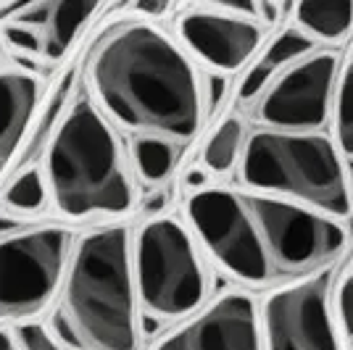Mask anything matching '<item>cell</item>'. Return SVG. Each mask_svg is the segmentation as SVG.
Instances as JSON below:
<instances>
[{"mask_svg": "<svg viewBox=\"0 0 353 350\" xmlns=\"http://www.w3.org/2000/svg\"><path fill=\"white\" fill-rule=\"evenodd\" d=\"M198 248L248 290H280L340 258L345 224L245 187H203L188 198Z\"/></svg>", "mask_w": 353, "mask_h": 350, "instance_id": "cell-1", "label": "cell"}, {"mask_svg": "<svg viewBox=\"0 0 353 350\" xmlns=\"http://www.w3.org/2000/svg\"><path fill=\"white\" fill-rule=\"evenodd\" d=\"M95 108L137 137L185 145L206 116V88L192 59L150 21L108 32L90 61Z\"/></svg>", "mask_w": 353, "mask_h": 350, "instance_id": "cell-2", "label": "cell"}, {"mask_svg": "<svg viewBox=\"0 0 353 350\" xmlns=\"http://www.w3.org/2000/svg\"><path fill=\"white\" fill-rule=\"evenodd\" d=\"M137 311L132 237L124 227H105L72 253L48 332L66 350H137Z\"/></svg>", "mask_w": 353, "mask_h": 350, "instance_id": "cell-3", "label": "cell"}, {"mask_svg": "<svg viewBox=\"0 0 353 350\" xmlns=\"http://www.w3.org/2000/svg\"><path fill=\"white\" fill-rule=\"evenodd\" d=\"M43 182L63 219H117L134 205L121 143L90 98H79L59 124L48 145Z\"/></svg>", "mask_w": 353, "mask_h": 350, "instance_id": "cell-4", "label": "cell"}, {"mask_svg": "<svg viewBox=\"0 0 353 350\" xmlns=\"http://www.w3.org/2000/svg\"><path fill=\"white\" fill-rule=\"evenodd\" d=\"M237 166L245 190L280 198L338 224L353 216L348 163L324 132L253 130Z\"/></svg>", "mask_w": 353, "mask_h": 350, "instance_id": "cell-5", "label": "cell"}, {"mask_svg": "<svg viewBox=\"0 0 353 350\" xmlns=\"http://www.w3.org/2000/svg\"><path fill=\"white\" fill-rule=\"evenodd\" d=\"M132 279L140 311L156 321L198 313L208 295V274L192 232L179 219L148 221L132 240Z\"/></svg>", "mask_w": 353, "mask_h": 350, "instance_id": "cell-6", "label": "cell"}, {"mask_svg": "<svg viewBox=\"0 0 353 350\" xmlns=\"http://www.w3.org/2000/svg\"><path fill=\"white\" fill-rule=\"evenodd\" d=\"M72 258L61 227H32L0 237V324L37 316L59 295Z\"/></svg>", "mask_w": 353, "mask_h": 350, "instance_id": "cell-7", "label": "cell"}, {"mask_svg": "<svg viewBox=\"0 0 353 350\" xmlns=\"http://www.w3.org/2000/svg\"><path fill=\"white\" fill-rule=\"evenodd\" d=\"M340 66L338 50L319 48L285 69L253 103L259 130L324 132L332 114Z\"/></svg>", "mask_w": 353, "mask_h": 350, "instance_id": "cell-8", "label": "cell"}, {"mask_svg": "<svg viewBox=\"0 0 353 350\" xmlns=\"http://www.w3.org/2000/svg\"><path fill=\"white\" fill-rule=\"evenodd\" d=\"M332 269L266 295L259 311L261 350H343L332 313Z\"/></svg>", "mask_w": 353, "mask_h": 350, "instance_id": "cell-9", "label": "cell"}, {"mask_svg": "<svg viewBox=\"0 0 353 350\" xmlns=\"http://www.w3.org/2000/svg\"><path fill=\"white\" fill-rule=\"evenodd\" d=\"M176 34L190 59L216 74L243 69L264 43V30L237 14L230 3L190 8L179 16Z\"/></svg>", "mask_w": 353, "mask_h": 350, "instance_id": "cell-10", "label": "cell"}, {"mask_svg": "<svg viewBox=\"0 0 353 350\" xmlns=\"http://www.w3.org/2000/svg\"><path fill=\"white\" fill-rule=\"evenodd\" d=\"M156 350H261L259 306L245 292H227L163 337Z\"/></svg>", "mask_w": 353, "mask_h": 350, "instance_id": "cell-11", "label": "cell"}, {"mask_svg": "<svg viewBox=\"0 0 353 350\" xmlns=\"http://www.w3.org/2000/svg\"><path fill=\"white\" fill-rule=\"evenodd\" d=\"M98 6L88 0H48V3H30L16 6L11 24L32 30L43 43V56L48 61H59L77 34L85 30L90 19L95 16Z\"/></svg>", "mask_w": 353, "mask_h": 350, "instance_id": "cell-12", "label": "cell"}, {"mask_svg": "<svg viewBox=\"0 0 353 350\" xmlns=\"http://www.w3.org/2000/svg\"><path fill=\"white\" fill-rule=\"evenodd\" d=\"M40 82L27 72H0V169L16 153L37 108Z\"/></svg>", "mask_w": 353, "mask_h": 350, "instance_id": "cell-13", "label": "cell"}, {"mask_svg": "<svg viewBox=\"0 0 353 350\" xmlns=\"http://www.w3.org/2000/svg\"><path fill=\"white\" fill-rule=\"evenodd\" d=\"M314 50H319V48L311 43L306 34H301L295 27L282 30L272 43L266 45L264 53L250 63V69L245 72L243 82H240L237 98L243 103H248V105H253V103L259 101V95H261L285 69H290V66L298 63L301 59L311 56Z\"/></svg>", "mask_w": 353, "mask_h": 350, "instance_id": "cell-14", "label": "cell"}, {"mask_svg": "<svg viewBox=\"0 0 353 350\" xmlns=\"http://www.w3.org/2000/svg\"><path fill=\"white\" fill-rule=\"evenodd\" d=\"M293 27L306 34L316 48L340 45L353 32L351 0H316L298 3L293 8Z\"/></svg>", "mask_w": 353, "mask_h": 350, "instance_id": "cell-15", "label": "cell"}, {"mask_svg": "<svg viewBox=\"0 0 353 350\" xmlns=\"http://www.w3.org/2000/svg\"><path fill=\"white\" fill-rule=\"evenodd\" d=\"M245 140H248L245 124L237 116H227L208 137L203 147V166L211 174H230L240 163Z\"/></svg>", "mask_w": 353, "mask_h": 350, "instance_id": "cell-16", "label": "cell"}, {"mask_svg": "<svg viewBox=\"0 0 353 350\" xmlns=\"http://www.w3.org/2000/svg\"><path fill=\"white\" fill-rule=\"evenodd\" d=\"M332 143L345 163H353V56L340 66L335 101H332Z\"/></svg>", "mask_w": 353, "mask_h": 350, "instance_id": "cell-17", "label": "cell"}, {"mask_svg": "<svg viewBox=\"0 0 353 350\" xmlns=\"http://www.w3.org/2000/svg\"><path fill=\"white\" fill-rule=\"evenodd\" d=\"M132 166L134 174L140 176L143 185H161L166 182L176 166L179 158V147L169 145L163 140H150V137H137L132 140Z\"/></svg>", "mask_w": 353, "mask_h": 350, "instance_id": "cell-18", "label": "cell"}, {"mask_svg": "<svg viewBox=\"0 0 353 350\" xmlns=\"http://www.w3.org/2000/svg\"><path fill=\"white\" fill-rule=\"evenodd\" d=\"M45 203H48V190L37 169L21 172L3 195V205L16 214H37L45 208Z\"/></svg>", "mask_w": 353, "mask_h": 350, "instance_id": "cell-19", "label": "cell"}, {"mask_svg": "<svg viewBox=\"0 0 353 350\" xmlns=\"http://www.w3.org/2000/svg\"><path fill=\"white\" fill-rule=\"evenodd\" d=\"M332 313L338 324L343 350H353V274L340 282L338 292H332Z\"/></svg>", "mask_w": 353, "mask_h": 350, "instance_id": "cell-20", "label": "cell"}, {"mask_svg": "<svg viewBox=\"0 0 353 350\" xmlns=\"http://www.w3.org/2000/svg\"><path fill=\"white\" fill-rule=\"evenodd\" d=\"M14 340L19 350H66L53 340V335L45 329L43 324H21V327H16Z\"/></svg>", "mask_w": 353, "mask_h": 350, "instance_id": "cell-21", "label": "cell"}, {"mask_svg": "<svg viewBox=\"0 0 353 350\" xmlns=\"http://www.w3.org/2000/svg\"><path fill=\"white\" fill-rule=\"evenodd\" d=\"M3 37L14 45L16 50L43 56V43H40V37L32 30H27V27H19V24H11V21H8V24L3 27Z\"/></svg>", "mask_w": 353, "mask_h": 350, "instance_id": "cell-22", "label": "cell"}, {"mask_svg": "<svg viewBox=\"0 0 353 350\" xmlns=\"http://www.w3.org/2000/svg\"><path fill=\"white\" fill-rule=\"evenodd\" d=\"M134 11L148 14V21H150V19H159V16L169 14V6H166V3H137Z\"/></svg>", "mask_w": 353, "mask_h": 350, "instance_id": "cell-23", "label": "cell"}, {"mask_svg": "<svg viewBox=\"0 0 353 350\" xmlns=\"http://www.w3.org/2000/svg\"><path fill=\"white\" fill-rule=\"evenodd\" d=\"M203 88L211 90V98H208V101H206V108H208V111H211V108L216 105V101H219L221 95H224V88H227V85H224V79H216V76H214V79H211L208 85H203Z\"/></svg>", "mask_w": 353, "mask_h": 350, "instance_id": "cell-24", "label": "cell"}, {"mask_svg": "<svg viewBox=\"0 0 353 350\" xmlns=\"http://www.w3.org/2000/svg\"><path fill=\"white\" fill-rule=\"evenodd\" d=\"M0 350H19L14 340V332H8V329H0Z\"/></svg>", "mask_w": 353, "mask_h": 350, "instance_id": "cell-25", "label": "cell"}, {"mask_svg": "<svg viewBox=\"0 0 353 350\" xmlns=\"http://www.w3.org/2000/svg\"><path fill=\"white\" fill-rule=\"evenodd\" d=\"M188 185H190L192 190H203V187H206V174H203V172H190Z\"/></svg>", "mask_w": 353, "mask_h": 350, "instance_id": "cell-26", "label": "cell"}, {"mask_svg": "<svg viewBox=\"0 0 353 350\" xmlns=\"http://www.w3.org/2000/svg\"><path fill=\"white\" fill-rule=\"evenodd\" d=\"M351 195H353V179H351Z\"/></svg>", "mask_w": 353, "mask_h": 350, "instance_id": "cell-27", "label": "cell"}]
</instances>
